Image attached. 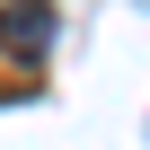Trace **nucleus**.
I'll use <instances>...</instances> for the list:
<instances>
[{"mask_svg":"<svg viewBox=\"0 0 150 150\" xmlns=\"http://www.w3.org/2000/svg\"><path fill=\"white\" fill-rule=\"evenodd\" d=\"M44 44H53V9L44 0H9V9H0V97L9 88H35Z\"/></svg>","mask_w":150,"mask_h":150,"instance_id":"f257e3e1","label":"nucleus"}]
</instances>
